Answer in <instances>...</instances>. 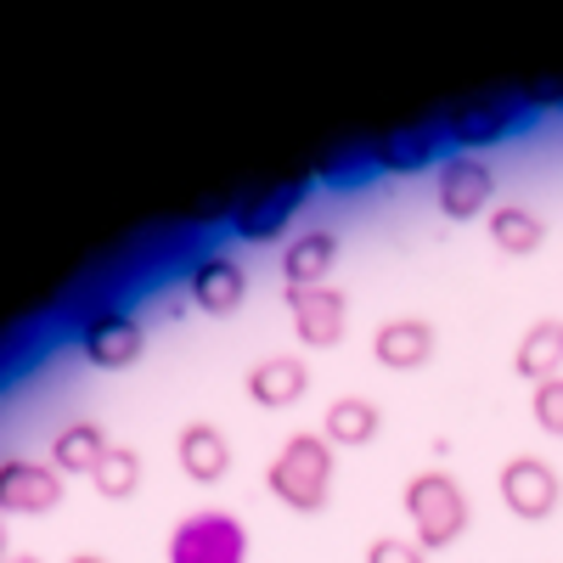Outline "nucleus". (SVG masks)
Masks as SVG:
<instances>
[{
  "mask_svg": "<svg viewBox=\"0 0 563 563\" xmlns=\"http://www.w3.org/2000/svg\"><path fill=\"white\" fill-rule=\"evenodd\" d=\"M0 563H45V558H40V552H7Z\"/></svg>",
  "mask_w": 563,
  "mask_h": 563,
  "instance_id": "26",
  "label": "nucleus"
},
{
  "mask_svg": "<svg viewBox=\"0 0 563 563\" xmlns=\"http://www.w3.org/2000/svg\"><path fill=\"white\" fill-rule=\"evenodd\" d=\"M288 310H294V333L305 350H333L350 327V294L321 282V288H288Z\"/></svg>",
  "mask_w": 563,
  "mask_h": 563,
  "instance_id": "6",
  "label": "nucleus"
},
{
  "mask_svg": "<svg viewBox=\"0 0 563 563\" xmlns=\"http://www.w3.org/2000/svg\"><path fill=\"white\" fill-rule=\"evenodd\" d=\"M366 164H372V158H366V147H361V158H333L321 175L333 180V186H350V180H361V175H366Z\"/></svg>",
  "mask_w": 563,
  "mask_h": 563,
  "instance_id": "25",
  "label": "nucleus"
},
{
  "mask_svg": "<svg viewBox=\"0 0 563 563\" xmlns=\"http://www.w3.org/2000/svg\"><path fill=\"white\" fill-rule=\"evenodd\" d=\"M63 507V474L52 462H29V456H7L0 462V512H40Z\"/></svg>",
  "mask_w": 563,
  "mask_h": 563,
  "instance_id": "8",
  "label": "nucleus"
},
{
  "mask_svg": "<svg viewBox=\"0 0 563 563\" xmlns=\"http://www.w3.org/2000/svg\"><path fill=\"white\" fill-rule=\"evenodd\" d=\"M519 108L525 113H547V108H563V74H541L519 90Z\"/></svg>",
  "mask_w": 563,
  "mask_h": 563,
  "instance_id": "24",
  "label": "nucleus"
},
{
  "mask_svg": "<svg viewBox=\"0 0 563 563\" xmlns=\"http://www.w3.org/2000/svg\"><path fill=\"white\" fill-rule=\"evenodd\" d=\"M512 372L525 384H547L563 372V316H547L536 327H525V339L512 344Z\"/></svg>",
  "mask_w": 563,
  "mask_h": 563,
  "instance_id": "16",
  "label": "nucleus"
},
{
  "mask_svg": "<svg viewBox=\"0 0 563 563\" xmlns=\"http://www.w3.org/2000/svg\"><path fill=\"white\" fill-rule=\"evenodd\" d=\"M333 467H339L333 445L321 434H288L265 467V490L294 512H321L327 496H333Z\"/></svg>",
  "mask_w": 563,
  "mask_h": 563,
  "instance_id": "1",
  "label": "nucleus"
},
{
  "mask_svg": "<svg viewBox=\"0 0 563 563\" xmlns=\"http://www.w3.org/2000/svg\"><path fill=\"white\" fill-rule=\"evenodd\" d=\"M79 350H85L90 366L119 372V366L141 361V350H147V327H141L130 310H97L79 327Z\"/></svg>",
  "mask_w": 563,
  "mask_h": 563,
  "instance_id": "7",
  "label": "nucleus"
},
{
  "mask_svg": "<svg viewBox=\"0 0 563 563\" xmlns=\"http://www.w3.org/2000/svg\"><path fill=\"white\" fill-rule=\"evenodd\" d=\"M496 198V175L479 153H451L440 164V186H434V203L445 220H479Z\"/></svg>",
  "mask_w": 563,
  "mask_h": 563,
  "instance_id": "5",
  "label": "nucleus"
},
{
  "mask_svg": "<svg viewBox=\"0 0 563 563\" xmlns=\"http://www.w3.org/2000/svg\"><path fill=\"white\" fill-rule=\"evenodd\" d=\"M186 294H192V305L203 316H231L249 299V271L231 254H203L192 271H186Z\"/></svg>",
  "mask_w": 563,
  "mask_h": 563,
  "instance_id": "11",
  "label": "nucleus"
},
{
  "mask_svg": "<svg viewBox=\"0 0 563 563\" xmlns=\"http://www.w3.org/2000/svg\"><path fill=\"white\" fill-rule=\"evenodd\" d=\"M440 339H434V321L422 316H389L378 333H372V361L384 372H422L434 361Z\"/></svg>",
  "mask_w": 563,
  "mask_h": 563,
  "instance_id": "10",
  "label": "nucleus"
},
{
  "mask_svg": "<svg viewBox=\"0 0 563 563\" xmlns=\"http://www.w3.org/2000/svg\"><path fill=\"white\" fill-rule=\"evenodd\" d=\"M68 563H108V558H97V552H74Z\"/></svg>",
  "mask_w": 563,
  "mask_h": 563,
  "instance_id": "27",
  "label": "nucleus"
},
{
  "mask_svg": "<svg viewBox=\"0 0 563 563\" xmlns=\"http://www.w3.org/2000/svg\"><path fill=\"white\" fill-rule=\"evenodd\" d=\"M12 547H7V512H0V558H7Z\"/></svg>",
  "mask_w": 563,
  "mask_h": 563,
  "instance_id": "28",
  "label": "nucleus"
},
{
  "mask_svg": "<svg viewBox=\"0 0 563 563\" xmlns=\"http://www.w3.org/2000/svg\"><path fill=\"white\" fill-rule=\"evenodd\" d=\"M175 456L186 467V479H198V485H220L231 474V440L214 422H186L175 434Z\"/></svg>",
  "mask_w": 563,
  "mask_h": 563,
  "instance_id": "15",
  "label": "nucleus"
},
{
  "mask_svg": "<svg viewBox=\"0 0 563 563\" xmlns=\"http://www.w3.org/2000/svg\"><path fill=\"white\" fill-rule=\"evenodd\" d=\"M525 119L519 102H507V97H490V102H462L440 119L445 141H456V153H474V147H490V141H501L512 124Z\"/></svg>",
  "mask_w": 563,
  "mask_h": 563,
  "instance_id": "12",
  "label": "nucleus"
},
{
  "mask_svg": "<svg viewBox=\"0 0 563 563\" xmlns=\"http://www.w3.org/2000/svg\"><path fill=\"white\" fill-rule=\"evenodd\" d=\"M496 490H501V507L512 519H530V525L552 519L563 501V479L547 456H507L496 474Z\"/></svg>",
  "mask_w": 563,
  "mask_h": 563,
  "instance_id": "4",
  "label": "nucleus"
},
{
  "mask_svg": "<svg viewBox=\"0 0 563 563\" xmlns=\"http://www.w3.org/2000/svg\"><path fill=\"white\" fill-rule=\"evenodd\" d=\"M440 141H445L440 119H434V124H406V130H395V135H378V141H372L366 158H372V169L417 175V169H429V164L440 158Z\"/></svg>",
  "mask_w": 563,
  "mask_h": 563,
  "instance_id": "14",
  "label": "nucleus"
},
{
  "mask_svg": "<svg viewBox=\"0 0 563 563\" xmlns=\"http://www.w3.org/2000/svg\"><path fill=\"white\" fill-rule=\"evenodd\" d=\"M485 231H490V243L501 254H536L547 243V220L536 209H525V203H496L490 220H485Z\"/></svg>",
  "mask_w": 563,
  "mask_h": 563,
  "instance_id": "20",
  "label": "nucleus"
},
{
  "mask_svg": "<svg viewBox=\"0 0 563 563\" xmlns=\"http://www.w3.org/2000/svg\"><path fill=\"white\" fill-rule=\"evenodd\" d=\"M169 563H249V530L231 512H186L164 547Z\"/></svg>",
  "mask_w": 563,
  "mask_h": 563,
  "instance_id": "3",
  "label": "nucleus"
},
{
  "mask_svg": "<svg viewBox=\"0 0 563 563\" xmlns=\"http://www.w3.org/2000/svg\"><path fill=\"white\" fill-rule=\"evenodd\" d=\"M90 485H97V496H108V501L135 496V490H141V451H130V445H108V456L97 462Z\"/></svg>",
  "mask_w": 563,
  "mask_h": 563,
  "instance_id": "21",
  "label": "nucleus"
},
{
  "mask_svg": "<svg viewBox=\"0 0 563 563\" xmlns=\"http://www.w3.org/2000/svg\"><path fill=\"white\" fill-rule=\"evenodd\" d=\"M406 519H411V541L422 552H445L462 541L467 530V490L445 474V467H422L406 479Z\"/></svg>",
  "mask_w": 563,
  "mask_h": 563,
  "instance_id": "2",
  "label": "nucleus"
},
{
  "mask_svg": "<svg viewBox=\"0 0 563 563\" xmlns=\"http://www.w3.org/2000/svg\"><path fill=\"white\" fill-rule=\"evenodd\" d=\"M102 456H108V434H102V422H90V417H74L68 429H57V440H52V467L57 474H97Z\"/></svg>",
  "mask_w": 563,
  "mask_h": 563,
  "instance_id": "19",
  "label": "nucleus"
},
{
  "mask_svg": "<svg viewBox=\"0 0 563 563\" xmlns=\"http://www.w3.org/2000/svg\"><path fill=\"white\" fill-rule=\"evenodd\" d=\"M333 260H339V231L316 225V231H305V238H294L282 249V276H288V288H321Z\"/></svg>",
  "mask_w": 563,
  "mask_h": 563,
  "instance_id": "17",
  "label": "nucleus"
},
{
  "mask_svg": "<svg viewBox=\"0 0 563 563\" xmlns=\"http://www.w3.org/2000/svg\"><path fill=\"white\" fill-rule=\"evenodd\" d=\"M530 417H536L541 434H558V440H563V372L530 389Z\"/></svg>",
  "mask_w": 563,
  "mask_h": 563,
  "instance_id": "22",
  "label": "nucleus"
},
{
  "mask_svg": "<svg viewBox=\"0 0 563 563\" xmlns=\"http://www.w3.org/2000/svg\"><path fill=\"white\" fill-rule=\"evenodd\" d=\"M243 389L265 411H288V406H299L310 395V366H305V355H265V361L249 366Z\"/></svg>",
  "mask_w": 563,
  "mask_h": 563,
  "instance_id": "13",
  "label": "nucleus"
},
{
  "mask_svg": "<svg viewBox=\"0 0 563 563\" xmlns=\"http://www.w3.org/2000/svg\"><path fill=\"white\" fill-rule=\"evenodd\" d=\"M305 198H310V180H288V186H271V192H254L231 209V231H238L243 243H271V238H282V225L299 214Z\"/></svg>",
  "mask_w": 563,
  "mask_h": 563,
  "instance_id": "9",
  "label": "nucleus"
},
{
  "mask_svg": "<svg viewBox=\"0 0 563 563\" xmlns=\"http://www.w3.org/2000/svg\"><path fill=\"white\" fill-rule=\"evenodd\" d=\"M378 429H384V411H378V400H366V395H339L333 406H327V417H321V440L327 445H366V440H378Z\"/></svg>",
  "mask_w": 563,
  "mask_h": 563,
  "instance_id": "18",
  "label": "nucleus"
},
{
  "mask_svg": "<svg viewBox=\"0 0 563 563\" xmlns=\"http://www.w3.org/2000/svg\"><path fill=\"white\" fill-rule=\"evenodd\" d=\"M366 563H429V552H422L411 536H372Z\"/></svg>",
  "mask_w": 563,
  "mask_h": 563,
  "instance_id": "23",
  "label": "nucleus"
}]
</instances>
